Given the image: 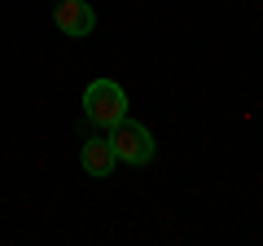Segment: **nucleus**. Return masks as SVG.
Listing matches in <instances>:
<instances>
[{
  "label": "nucleus",
  "mask_w": 263,
  "mask_h": 246,
  "mask_svg": "<svg viewBox=\"0 0 263 246\" xmlns=\"http://www.w3.org/2000/svg\"><path fill=\"white\" fill-rule=\"evenodd\" d=\"M84 114L97 128H114V123L127 114V93H123L114 79H92V84L84 88Z\"/></svg>",
  "instance_id": "f257e3e1"
},
{
  "label": "nucleus",
  "mask_w": 263,
  "mask_h": 246,
  "mask_svg": "<svg viewBox=\"0 0 263 246\" xmlns=\"http://www.w3.org/2000/svg\"><path fill=\"white\" fill-rule=\"evenodd\" d=\"M110 150H114V159L136 163V167H141V163L154 159V136H149L145 123H132L127 114H123V119L110 128Z\"/></svg>",
  "instance_id": "f03ea898"
},
{
  "label": "nucleus",
  "mask_w": 263,
  "mask_h": 246,
  "mask_svg": "<svg viewBox=\"0 0 263 246\" xmlns=\"http://www.w3.org/2000/svg\"><path fill=\"white\" fill-rule=\"evenodd\" d=\"M53 22H57V31H62V36H70V40H84V36H92V27H97V13H92V5H88V0H57Z\"/></svg>",
  "instance_id": "7ed1b4c3"
},
{
  "label": "nucleus",
  "mask_w": 263,
  "mask_h": 246,
  "mask_svg": "<svg viewBox=\"0 0 263 246\" xmlns=\"http://www.w3.org/2000/svg\"><path fill=\"white\" fill-rule=\"evenodd\" d=\"M79 163H84L88 176H114V150H110V136H88L84 150H79Z\"/></svg>",
  "instance_id": "20e7f679"
}]
</instances>
